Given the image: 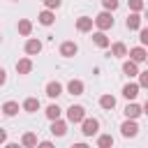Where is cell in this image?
I'll return each mask as SVG.
<instances>
[{
    "instance_id": "6",
    "label": "cell",
    "mask_w": 148,
    "mask_h": 148,
    "mask_svg": "<svg viewBox=\"0 0 148 148\" xmlns=\"http://www.w3.org/2000/svg\"><path fill=\"white\" fill-rule=\"evenodd\" d=\"M51 134L53 136H65L67 134V123L60 120V118L58 120H51Z\"/></svg>"
},
{
    "instance_id": "37",
    "label": "cell",
    "mask_w": 148,
    "mask_h": 148,
    "mask_svg": "<svg viewBox=\"0 0 148 148\" xmlns=\"http://www.w3.org/2000/svg\"><path fill=\"white\" fill-rule=\"evenodd\" d=\"M143 113H148V99H146V104H143Z\"/></svg>"
},
{
    "instance_id": "28",
    "label": "cell",
    "mask_w": 148,
    "mask_h": 148,
    "mask_svg": "<svg viewBox=\"0 0 148 148\" xmlns=\"http://www.w3.org/2000/svg\"><path fill=\"white\" fill-rule=\"evenodd\" d=\"M102 5H104V9H106V12H113V9H118V5H120V2H118V0H102Z\"/></svg>"
},
{
    "instance_id": "30",
    "label": "cell",
    "mask_w": 148,
    "mask_h": 148,
    "mask_svg": "<svg viewBox=\"0 0 148 148\" xmlns=\"http://www.w3.org/2000/svg\"><path fill=\"white\" fill-rule=\"evenodd\" d=\"M139 86H141V88H148V69L139 74Z\"/></svg>"
},
{
    "instance_id": "38",
    "label": "cell",
    "mask_w": 148,
    "mask_h": 148,
    "mask_svg": "<svg viewBox=\"0 0 148 148\" xmlns=\"http://www.w3.org/2000/svg\"><path fill=\"white\" fill-rule=\"evenodd\" d=\"M146 18H148V9H146Z\"/></svg>"
},
{
    "instance_id": "39",
    "label": "cell",
    "mask_w": 148,
    "mask_h": 148,
    "mask_svg": "<svg viewBox=\"0 0 148 148\" xmlns=\"http://www.w3.org/2000/svg\"><path fill=\"white\" fill-rule=\"evenodd\" d=\"M146 62H148V60H146Z\"/></svg>"
},
{
    "instance_id": "23",
    "label": "cell",
    "mask_w": 148,
    "mask_h": 148,
    "mask_svg": "<svg viewBox=\"0 0 148 148\" xmlns=\"http://www.w3.org/2000/svg\"><path fill=\"white\" fill-rule=\"evenodd\" d=\"M39 109V99L37 97H28L25 102H23V111H28V113H35Z\"/></svg>"
},
{
    "instance_id": "35",
    "label": "cell",
    "mask_w": 148,
    "mask_h": 148,
    "mask_svg": "<svg viewBox=\"0 0 148 148\" xmlns=\"http://www.w3.org/2000/svg\"><path fill=\"white\" fill-rule=\"evenodd\" d=\"M69 148H90V146H88V143H72Z\"/></svg>"
},
{
    "instance_id": "31",
    "label": "cell",
    "mask_w": 148,
    "mask_h": 148,
    "mask_svg": "<svg viewBox=\"0 0 148 148\" xmlns=\"http://www.w3.org/2000/svg\"><path fill=\"white\" fill-rule=\"evenodd\" d=\"M44 7L46 9H58L60 7V0H44Z\"/></svg>"
},
{
    "instance_id": "17",
    "label": "cell",
    "mask_w": 148,
    "mask_h": 148,
    "mask_svg": "<svg viewBox=\"0 0 148 148\" xmlns=\"http://www.w3.org/2000/svg\"><path fill=\"white\" fill-rule=\"evenodd\" d=\"M67 92H69V95H83V81L72 79V81L67 83Z\"/></svg>"
},
{
    "instance_id": "22",
    "label": "cell",
    "mask_w": 148,
    "mask_h": 148,
    "mask_svg": "<svg viewBox=\"0 0 148 148\" xmlns=\"http://www.w3.org/2000/svg\"><path fill=\"white\" fill-rule=\"evenodd\" d=\"M99 106L106 109V111H111V109L116 106V97H113V95H102V97H99Z\"/></svg>"
},
{
    "instance_id": "9",
    "label": "cell",
    "mask_w": 148,
    "mask_h": 148,
    "mask_svg": "<svg viewBox=\"0 0 148 148\" xmlns=\"http://www.w3.org/2000/svg\"><path fill=\"white\" fill-rule=\"evenodd\" d=\"M125 25H127V30H141V16H139V12H132L127 16Z\"/></svg>"
},
{
    "instance_id": "19",
    "label": "cell",
    "mask_w": 148,
    "mask_h": 148,
    "mask_svg": "<svg viewBox=\"0 0 148 148\" xmlns=\"http://www.w3.org/2000/svg\"><path fill=\"white\" fill-rule=\"evenodd\" d=\"M92 42H95V46H99V49H106L111 42H109V37L104 35V30H99V32H95L92 35Z\"/></svg>"
},
{
    "instance_id": "24",
    "label": "cell",
    "mask_w": 148,
    "mask_h": 148,
    "mask_svg": "<svg viewBox=\"0 0 148 148\" xmlns=\"http://www.w3.org/2000/svg\"><path fill=\"white\" fill-rule=\"evenodd\" d=\"M60 113H62V109H60L58 104H49V106H46V118H49V120H58Z\"/></svg>"
},
{
    "instance_id": "3",
    "label": "cell",
    "mask_w": 148,
    "mask_h": 148,
    "mask_svg": "<svg viewBox=\"0 0 148 148\" xmlns=\"http://www.w3.org/2000/svg\"><path fill=\"white\" fill-rule=\"evenodd\" d=\"M95 25L99 28V30H109V28H113V16H111V12H102V14H97L95 16Z\"/></svg>"
},
{
    "instance_id": "25",
    "label": "cell",
    "mask_w": 148,
    "mask_h": 148,
    "mask_svg": "<svg viewBox=\"0 0 148 148\" xmlns=\"http://www.w3.org/2000/svg\"><path fill=\"white\" fill-rule=\"evenodd\" d=\"M97 148H113V136L111 134H99L97 136Z\"/></svg>"
},
{
    "instance_id": "15",
    "label": "cell",
    "mask_w": 148,
    "mask_h": 148,
    "mask_svg": "<svg viewBox=\"0 0 148 148\" xmlns=\"http://www.w3.org/2000/svg\"><path fill=\"white\" fill-rule=\"evenodd\" d=\"M109 56H116V58H125V56H130L127 53V46L123 44V42H116V44H111V53Z\"/></svg>"
},
{
    "instance_id": "1",
    "label": "cell",
    "mask_w": 148,
    "mask_h": 148,
    "mask_svg": "<svg viewBox=\"0 0 148 148\" xmlns=\"http://www.w3.org/2000/svg\"><path fill=\"white\" fill-rule=\"evenodd\" d=\"M67 120L74 123V125H76V123H83V120H86V109H83L81 104H72V106L67 109Z\"/></svg>"
},
{
    "instance_id": "11",
    "label": "cell",
    "mask_w": 148,
    "mask_h": 148,
    "mask_svg": "<svg viewBox=\"0 0 148 148\" xmlns=\"http://www.w3.org/2000/svg\"><path fill=\"white\" fill-rule=\"evenodd\" d=\"M37 21H39L42 25H53V21H56V14H53V9H44V12H39Z\"/></svg>"
},
{
    "instance_id": "21",
    "label": "cell",
    "mask_w": 148,
    "mask_h": 148,
    "mask_svg": "<svg viewBox=\"0 0 148 148\" xmlns=\"http://www.w3.org/2000/svg\"><path fill=\"white\" fill-rule=\"evenodd\" d=\"M2 113H5L7 118H9V116H16V113H18V102H12V99L5 102V104H2Z\"/></svg>"
},
{
    "instance_id": "27",
    "label": "cell",
    "mask_w": 148,
    "mask_h": 148,
    "mask_svg": "<svg viewBox=\"0 0 148 148\" xmlns=\"http://www.w3.org/2000/svg\"><path fill=\"white\" fill-rule=\"evenodd\" d=\"M127 5H130L132 12H141L143 9V0H127Z\"/></svg>"
},
{
    "instance_id": "36",
    "label": "cell",
    "mask_w": 148,
    "mask_h": 148,
    "mask_svg": "<svg viewBox=\"0 0 148 148\" xmlns=\"http://www.w3.org/2000/svg\"><path fill=\"white\" fill-rule=\"evenodd\" d=\"M5 148H21L18 143H5Z\"/></svg>"
},
{
    "instance_id": "18",
    "label": "cell",
    "mask_w": 148,
    "mask_h": 148,
    "mask_svg": "<svg viewBox=\"0 0 148 148\" xmlns=\"http://www.w3.org/2000/svg\"><path fill=\"white\" fill-rule=\"evenodd\" d=\"M21 146H23V148H37V136H35V132H25V134L21 136Z\"/></svg>"
},
{
    "instance_id": "7",
    "label": "cell",
    "mask_w": 148,
    "mask_h": 148,
    "mask_svg": "<svg viewBox=\"0 0 148 148\" xmlns=\"http://www.w3.org/2000/svg\"><path fill=\"white\" fill-rule=\"evenodd\" d=\"M23 49H25V53H28V56H37V53L42 51V42H39V39H35V37H30V39L25 42V46H23Z\"/></svg>"
},
{
    "instance_id": "26",
    "label": "cell",
    "mask_w": 148,
    "mask_h": 148,
    "mask_svg": "<svg viewBox=\"0 0 148 148\" xmlns=\"http://www.w3.org/2000/svg\"><path fill=\"white\" fill-rule=\"evenodd\" d=\"M18 32H21L23 37H28V35L32 32V23H30L28 18H21V21H18Z\"/></svg>"
},
{
    "instance_id": "13",
    "label": "cell",
    "mask_w": 148,
    "mask_h": 148,
    "mask_svg": "<svg viewBox=\"0 0 148 148\" xmlns=\"http://www.w3.org/2000/svg\"><path fill=\"white\" fill-rule=\"evenodd\" d=\"M139 90H141L139 83H127V86L123 88V97H125V99H134V97L139 95Z\"/></svg>"
},
{
    "instance_id": "34",
    "label": "cell",
    "mask_w": 148,
    "mask_h": 148,
    "mask_svg": "<svg viewBox=\"0 0 148 148\" xmlns=\"http://www.w3.org/2000/svg\"><path fill=\"white\" fill-rule=\"evenodd\" d=\"M0 141H2V146H5V143H7V132H5V130H2V132H0Z\"/></svg>"
},
{
    "instance_id": "8",
    "label": "cell",
    "mask_w": 148,
    "mask_h": 148,
    "mask_svg": "<svg viewBox=\"0 0 148 148\" xmlns=\"http://www.w3.org/2000/svg\"><path fill=\"white\" fill-rule=\"evenodd\" d=\"M130 60H134V62H143V60H148L146 49H143V46H134V49H130Z\"/></svg>"
},
{
    "instance_id": "20",
    "label": "cell",
    "mask_w": 148,
    "mask_h": 148,
    "mask_svg": "<svg viewBox=\"0 0 148 148\" xmlns=\"http://www.w3.org/2000/svg\"><path fill=\"white\" fill-rule=\"evenodd\" d=\"M30 69H32V60L30 58H21L16 62V72L18 74H30Z\"/></svg>"
},
{
    "instance_id": "16",
    "label": "cell",
    "mask_w": 148,
    "mask_h": 148,
    "mask_svg": "<svg viewBox=\"0 0 148 148\" xmlns=\"http://www.w3.org/2000/svg\"><path fill=\"white\" fill-rule=\"evenodd\" d=\"M123 72H125V74H127L130 79H132V76H139V74H141L134 60H125V62H123Z\"/></svg>"
},
{
    "instance_id": "12",
    "label": "cell",
    "mask_w": 148,
    "mask_h": 148,
    "mask_svg": "<svg viewBox=\"0 0 148 148\" xmlns=\"http://www.w3.org/2000/svg\"><path fill=\"white\" fill-rule=\"evenodd\" d=\"M46 95H49L51 99H56L58 95H62V86H60L58 81H49V83H46Z\"/></svg>"
},
{
    "instance_id": "10",
    "label": "cell",
    "mask_w": 148,
    "mask_h": 148,
    "mask_svg": "<svg viewBox=\"0 0 148 148\" xmlns=\"http://www.w3.org/2000/svg\"><path fill=\"white\" fill-rule=\"evenodd\" d=\"M76 51H79V46H76L74 42H62V44H60V56H65V58L76 56Z\"/></svg>"
},
{
    "instance_id": "32",
    "label": "cell",
    "mask_w": 148,
    "mask_h": 148,
    "mask_svg": "<svg viewBox=\"0 0 148 148\" xmlns=\"http://www.w3.org/2000/svg\"><path fill=\"white\" fill-rule=\"evenodd\" d=\"M37 148H53V143H51V141H42Z\"/></svg>"
},
{
    "instance_id": "33",
    "label": "cell",
    "mask_w": 148,
    "mask_h": 148,
    "mask_svg": "<svg viewBox=\"0 0 148 148\" xmlns=\"http://www.w3.org/2000/svg\"><path fill=\"white\" fill-rule=\"evenodd\" d=\"M5 81H7V72H5V69H0V83H5Z\"/></svg>"
},
{
    "instance_id": "5",
    "label": "cell",
    "mask_w": 148,
    "mask_h": 148,
    "mask_svg": "<svg viewBox=\"0 0 148 148\" xmlns=\"http://www.w3.org/2000/svg\"><path fill=\"white\" fill-rule=\"evenodd\" d=\"M92 25H95V18H90V16H79L76 18V30L79 32H90Z\"/></svg>"
},
{
    "instance_id": "2",
    "label": "cell",
    "mask_w": 148,
    "mask_h": 148,
    "mask_svg": "<svg viewBox=\"0 0 148 148\" xmlns=\"http://www.w3.org/2000/svg\"><path fill=\"white\" fill-rule=\"evenodd\" d=\"M120 134H123L125 139L136 136V134H139V125H136V120H134V118H127V120L120 125Z\"/></svg>"
},
{
    "instance_id": "14",
    "label": "cell",
    "mask_w": 148,
    "mask_h": 148,
    "mask_svg": "<svg viewBox=\"0 0 148 148\" xmlns=\"http://www.w3.org/2000/svg\"><path fill=\"white\" fill-rule=\"evenodd\" d=\"M141 113H143V106H139V104H134V102H130V104L125 106V116H127V118H134V120H136Z\"/></svg>"
},
{
    "instance_id": "4",
    "label": "cell",
    "mask_w": 148,
    "mask_h": 148,
    "mask_svg": "<svg viewBox=\"0 0 148 148\" xmlns=\"http://www.w3.org/2000/svg\"><path fill=\"white\" fill-rule=\"evenodd\" d=\"M97 130H99V120H97V118H86V120L81 123V132H83V136H95Z\"/></svg>"
},
{
    "instance_id": "29",
    "label": "cell",
    "mask_w": 148,
    "mask_h": 148,
    "mask_svg": "<svg viewBox=\"0 0 148 148\" xmlns=\"http://www.w3.org/2000/svg\"><path fill=\"white\" fill-rule=\"evenodd\" d=\"M139 39H141L143 46H148V28H141L139 30Z\"/></svg>"
}]
</instances>
